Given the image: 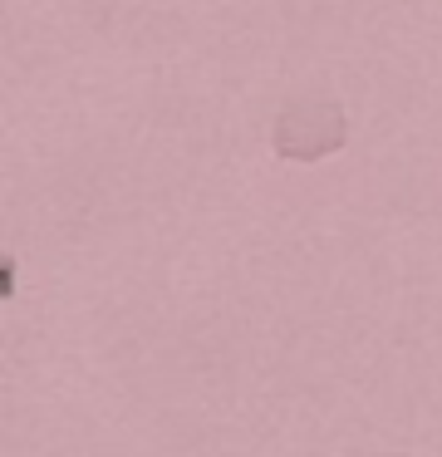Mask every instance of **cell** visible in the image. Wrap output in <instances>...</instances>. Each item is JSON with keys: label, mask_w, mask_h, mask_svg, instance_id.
I'll return each mask as SVG.
<instances>
[{"label": "cell", "mask_w": 442, "mask_h": 457, "mask_svg": "<svg viewBox=\"0 0 442 457\" xmlns=\"http://www.w3.org/2000/svg\"><path fill=\"white\" fill-rule=\"evenodd\" d=\"M349 138V123H344V109L334 99H290L285 113L275 119V153L290 162H314V158H329V153L344 148Z\"/></svg>", "instance_id": "1"}]
</instances>
